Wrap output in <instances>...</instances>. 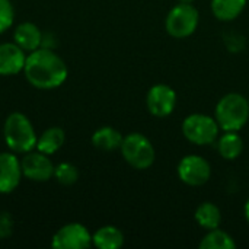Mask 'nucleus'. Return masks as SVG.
Instances as JSON below:
<instances>
[{"instance_id":"1","label":"nucleus","mask_w":249,"mask_h":249,"mask_svg":"<svg viewBox=\"0 0 249 249\" xmlns=\"http://www.w3.org/2000/svg\"><path fill=\"white\" fill-rule=\"evenodd\" d=\"M23 73L26 80L36 89H55L61 86L69 74L67 66L51 48L39 47L26 57Z\"/></svg>"},{"instance_id":"2","label":"nucleus","mask_w":249,"mask_h":249,"mask_svg":"<svg viewBox=\"0 0 249 249\" xmlns=\"http://www.w3.org/2000/svg\"><path fill=\"white\" fill-rule=\"evenodd\" d=\"M3 136L7 147L13 153H28L36 147V134L26 115L20 112L10 114L3 127Z\"/></svg>"},{"instance_id":"3","label":"nucleus","mask_w":249,"mask_h":249,"mask_svg":"<svg viewBox=\"0 0 249 249\" xmlns=\"http://www.w3.org/2000/svg\"><path fill=\"white\" fill-rule=\"evenodd\" d=\"M249 120V102L241 93H228L216 105V121L225 131H239Z\"/></svg>"},{"instance_id":"4","label":"nucleus","mask_w":249,"mask_h":249,"mask_svg":"<svg viewBox=\"0 0 249 249\" xmlns=\"http://www.w3.org/2000/svg\"><path fill=\"white\" fill-rule=\"evenodd\" d=\"M120 149L124 160L134 169L144 171L155 163L156 159L155 147L152 142L140 133H131L125 136L123 139Z\"/></svg>"},{"instance_id":"5","label":"nucleus","mask_w":249,"mask_h":249,"mask_svg":"<svg viewBox=\"0 0 249 249\" xmlns=\"http://www.w3.org/2000/svg\"><path fill=\"white\" fill-rule=\"evenodd\" d=\"M198 22V10L191 3L181 1L169 10L165 19V28L166 32L174 38H187L196 32Z\"/></svg>"},{"instance_id":"6","label":"nucleus","mask_w":249,"mask_h":249,"mask_svg":"<svg viewBox=\"0 0 249 249\" xmlns=\"http://www.w3.org/2000/svg\"><path fill=\"white\" fill-rule=\"evenodd\" d=\"M219 128L217 121L206 114H191L182 121L184 137L197 146L212 144L217 139Z\"/></svg>"},{"instance_id":"7","label":"nucleus","mask_w":249,"mask_h":249,"mask_svg":"<svg viewBox=\"0 0 249 249\" xmlns=\"http://www.w3.org/2000/svg\"><path fill=\"white\" fill-rule=\"evenodd\" d=\"M178 177L190 187H201L210 179L212 166L204 158L198 155H188L182 158L178 165Z\"/></svg>"},{"instance_id":"8","label":"nucleus","mask_w":249,"mask_h":249,"mask_svg":"<svg viewBox=\"0 0 249 249\" xmlns=\"http://www.w3.org/2000/svg\"><path fill=\"white\" fill-rule=\"evenodd\" d=\"M92 245V235L80 223H69L63 226L51 241L55 249H86Z\"/></svg>"},{"instance_id":"9","label":"nucleus","mask_w":249,"mask_h":249,"mask_svg":"<svg viewBox=\"0 0 249 249\" xmlns=\"http://www.w3.org/2000/svg\"><path fill=\"white\" fill-rule=\"evenodd\" d=\"M146 105L152 115L163 118L174 112L177 105L175 90L163 83L155 85L149 89L146 96Z\"/></svg>"},{"instance_id":"10","label":"nucleus","mask_w":249,"mask_h":249,"mask_svg":"<svg viewBox=\"0 0 249 249\" xmlns=\"http://www.w3.org/2000/svg\"><path fill=\"white\" fill-rule=\"evenodd\" d=\"M22 175L31 181L44 182L54 177V165L47 158L45 153L41 152H28L20 160Z\"/></svg>"},{"instance_id":"11","label":"nucleus","mask_w":249,"mask_h":249,"mask_svg":"<svg viewBox=\"0 0 249 249\" xmlns=\"http://www.w3.org/2000/svg\"><path fill=\"white\" fill-rule=\"evenodd\" d=\"M20 160L13 153H0V194L12 193L20 182Z\"/></svg>"},{"instance_id":"12","label":"nucleus","mask_w":249,"mask_h":249,"mask_svg":"<svg viewBox=\"0 0 249 249\" xmlns=\"http://www.w3.org/2000/svg\"><path fill=\"white\" fill-rule=\"evenodd\" d=\"M26 55L16 42L0 44V74L12 76L23 70Z\"/></svg>"},{"instance_id":"13","label":"nucleus","mask_w":249,"mask_h":249,"mask_svg":"<svg viewBox=\"0 0 249 249\" xmlns=\"http://www.w3.org/2000/svg\"><path fill=\"white\" fill-rule=\"evenodd\" d=\"M13 39L23 51H35L42 45V32L35 23L23 22L16 26Z\"/></svg>"},{"instance_id":"14","label":"nucleus","mask_w":249,"mask_h":249,"mask_svg":"<svg viewBox=\"0 0 249 249\" xmlns=\"http://www.w3.org/2000/svg\"><path fill=\"white\" fill-rule=\"evenodd\" d=\"M92 244L99 249H118L124 244V235L115 226H104L93 233Z\"/></svg>"},{"instance_id":"15","label":"nucleus","mask_w":249,"mask_h":249,"mask_svg":"<svg viewBox=\"0 0 249 249\" xmlns=\"http://www.w3.org/2000/svg\"><path fill=\"white\" fill-rule=\"evenodd\" d=\"M123 136L118 130L112 127H101L98 128L92 136V144L104 152H111L121 147Z\"/></svg>"},{"instance_id":"16","label":"nucleus","mask_w":249,"mask_h":249,"mask_svg":"<svg viewBox=\"0 0 249 249\" xmlns=\"http://www.w3.org/2000/svg\"><path fill=\"white\" fill-rule=\"evenodd\" d=\"M247 0H212L213 15L223 22L236 19L245 9Z\"/></svg>"},{"instance_id":"17","label":"nucleus","mask_w":249,"mask_h":249,"mask_svg":"<svg viewBox=\"0 0 249 249\" xmlns=\"http://www.w3.org/2000/svg\"><path fill=\"white\" fill-rule=\"evenodd\" d=\"M64 140H66L64 130L60 127H51L39 136V139L36 140V149L41 153L53 155L61 149V146L64 144Z\"/></svg>"},{"instance_id":"18","label":"nucleus","mask_w":249,"mask_h":249,"mask_svg":"<svg viewBox=\"0 0 249 249\" xmlns=\"http://www.w3.org/2000/svg\"><path fill=\"white\" fill-rule=\"evenodd\" d=\"M217 150L220 156L226 160H233L239 158L244 150V142L238 131H226L217 143Z\"/></svg>"},{"instance_id":"19","label":"nucleus","mask_w":249,"mask_h":249,"mask_svg":"<svg viewBox=\"0 0 249 249\" xmlns=\"http://www.w3.org/2000/svg\"><path fill=\"white\" fill-rule=\"evenodd\" d=\"M196 222L207 231L217 229L222 222V213L219 207L213 203H203L196 210Z\"/></svg>"},{"instance_id":"20","label":"nucleus","mask_w":249,"mask_h":249,"mask_svg":"<svg viewBox=\"0 0 249 249\" xmlns=\"http://www.w3.org/2000/svg\"><path fill=\"white\" fill-rule=\"evenodd\" d=\"M236 247L233 238L219 229L209 231V233L201 239L200 248L201 249H233Z\"/></svg>"},{"instance_id":"21","label":"nucleus","mask_w":249,"mask_h":249,"mask_svg":"<svg viewBox=\"0 0 249 249\" xmlns=\"http://www.w3.org/2000/svg\"><path fill=\"white\" fill-rule=\"evenodd\" d=\"M54 177L63 185H73L79 179V171L73 163L61 162L54 168Z\"/></svg>"},{"instance_id":"22","label":"nucleus","mask_w":249,"mask_h":249,"mask_svg":"<svg viewBox=\"0 0 249 249\" xmlns=\"http://www.w3.org/2000/svg\"><path fill=\"white\" fill-rule=\"evenodd\" d=\"M15 19V10L10 0H0V34L6 32Z\"/></svg>"},{"instance_id":"23","label":"nucleus","mask_w":249,"mask_h":249,"mask_svg":"<svg viewBox=\"0 0 249 249\" xmlns=\"http://www.w3.org/2000/svg\"><path fill=\"white\" fill-rule=\"evenodd\" d=\"M13 231V220L7 212L0 213V239H7Z\"/></svg>"},{"instance_id":"24","label":"nucleus","mask_w":249,"mask_h":249,"mask_svg":"<svg viewBox=\"0 0 249 249\" xmlns=\"http://www.w3.org/2000/svg\"><path fill=\"white\" fill-rule=\"evenodd\" d=\"M245 217H247V222L249 223V198L248 201H247V204H245Z\"/></svg>"},{"instance_id":"25","label":"nucleus","mask_w":249,"mask_h":249,"mask_svg":"<svg viewBox=\"0 0 249 249\" xmlns=\"http://www.w3.org/2000/svg\"><path fill=\"white\" fill-rule=\"evenodd\" d=\"M179 1H182V3H193L194 0H179Z\"/></svg>"}]
</instances>
